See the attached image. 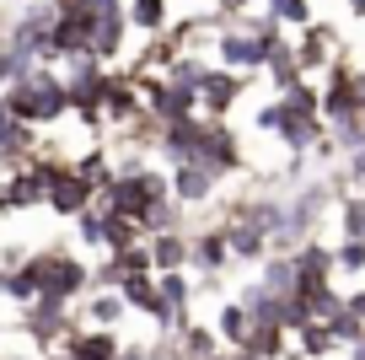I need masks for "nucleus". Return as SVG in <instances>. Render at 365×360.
I'll use <instances>...</instances> for the list:
<instances>
[{"label": "nucleus", "mask_w": 365, "mask_h": 360, "mask_svg": "<svg viewBox=\"0 0 365 360\" xmlns=\"http://www.w3.org/2000/svg\"><path fill=\"white\" fill-rule=\"evenodd\" d=\"M344 306H349V312H354V317H360V323H365V291H360V296H349V301H344Z\"/></svg>", "instance_id": "nucleus-19"}, {"label": "nucleus", "mask_w": 365, "mask_h": 360, "mask_svg": "<svg viewBox=\"0 0 365 360\" xmlns=\"http://www.w3.org/2000/svg\"><path fill=\"white\" fill-rule=\"evenodd\" d=\"M220 334L231 339V344H247V334H252V317H247V306H220Z\"/></svg>", "instance_id": "nucleus-9"}, {"label": "nucleus", "mask_w": 365, "mask_h": 360, "mask_svg": "<svg viewBox=\"0 0 365 360\" xmlns=\"http://www.w3.org/2000/svg\"><path fill=\"white\" fill-rule=\"evenodd\" d=\"M182 259H188V242H182L178 231H172V236H156V242H150V264H156V274H178V269H182Z\"/></svg>", "instance_id": "nucleus-6"}, {"label": "nucleus", "mask_w": 365, "mask_h": 360, "mask_svg": "<svg viewBox=\"0 0 365 360\" xmlns=\"http://www.w3.org/2000/svg\"><path fill=\"white\" fill-rule=\"evenodd\" d=\"M124 312H129V306H124V296H118V291H108V296H97V301L86 306V323H91V328H108V334H113V323H118Z\"/></svg>", "instance_id": "nucleus-8"}, {"label": "nucleus", "mask_w": 365, "mask_h": 360, "mask_svg": "<svg viewBox=\"0 0 365 360\" xmlns=\"http://www.w3.org/2000/svg\"><path fill=\"white\" fill-rule=\"evenodd\" d=\"M129 6H135L129 16H135L140 27H150V33H156V27L167 22V0H129Z\"/></svg>", "instance_id": "nucleus-12"}, {"label": "nucleus", "mask_w": 365, "mask_h": 360, "mask_svg": "<svg viewBox=\"0 0 365 360\" xmlns=\"http://www.w3.org/2000/svg\"><path fill=\"white\" fill-rule=\"evenodd\" d=\"M188 355L194 360H215V334H210V328H188Z\"/></svg>", "instance_id": "nucleus-15"}, {"label": "nucleus", "mask_w": 365, "mask_h": 360, "mask_svg": "<svg viewBox=\"0 0 365 360\" xmlns=\"http://www.w3.org/2000/svg\"><path fill=\"white\" fill-rule=\"evenodd\" d=\"M27 274L38 280V296H48V301H65V306L91 285L86 264L70 259V253H33V259H27Z\"/></svg>", "instance_id": "nucleus-1"}, {"label": "nucleus", "mask_w": 365, "mask_h": 360, "mask_svg": "<svg viewBox=\"0 0 365 360\" xmlns=\"http://www.w3.org/2000/svg\"><path fill=\"white\" fill-rule=\"evenodd\" d=\"M199 97L210 102V113H226L231 102H237V76H226V70H205V81H199Z\"/></svg>", "instance_id": "nucleus-5"}, {"label": "nucleus", "mask_w": 365, "mask_h": 360, "mask_svg": "<svg viewBox=\"0 0 365 360\" xmlns=\"http://www.w3.org/2000/svg\"><path fill=\"white\" fill-rule=\"evenodd\" d=\"M91 194H97V189H91L76 167H65L54 178V189H48V210H54V215H86L91 210Z\"/></svg>", "instance_id": "nucleus-3"}, {"label": "nucleus", "mask_w": 365, "mask_h": 360, "mask_svg": "<svg viewBox=\"0 0 365 360\" xmlns=\"http://www.w3.org/2000/svg\"><path fill=\"white\" fill-rule=\"evenodd\" d=\"M103 199H108V210H113V215L145 221L156 204H167V183H161L156 172H118V178L103 189Z\"/></svg>", "instance_id": "nucleus-2"}, {"label": "nucleus", "mask_w": 365, "mask_h": 360, "mask_svg": "<svg viewBox=\"0 0 365 360\" xmlns=\"http://www.w3.org/2000/svg\"><path fill=\"white\" fill-rule=\"evenodd\" d=\"M156 291H161V301H167L172 312H178V306L188 301V280H182V274H161V280H156Z\"/></svg>", "instance_id": "nucleus-13"}, {"label": "nucleus", "mask_w": 365, "mask_h": 360, "mask_svg": "<svg viewBox=\"0 0 365 360\" xmlns=\"http://www.w3.org/2000/svg\"><path fill=\"white\" fill-rule=\"evenodd\" d=\"M118 360H145V349H118Z\"/></svg>", "instance_id": "nucleus-21"}, {"label": "nucleus", "mask_w": 365, "mask_h": 360, "mask_svg": "<svg viewBox=\"0 0 365 360\" xmlns=\"http://www.w3.org/2000/svg\"><path fill=\"white\" fill-rule=\"evenodd\" d=\"M328 328H333V339H360V317H354V312H349V306H344V312H339V317H333V323H328Z\"/></svg>", "instance_id": "nucleus-17"}, {"label": "nucleus", "mask_w": 365, "mask_h": 360, "mask_svg": "<svg viewBox=\"0 0 365 360\" xmlns=\"http://www.w3.org/2000/svg\"><path fill=\"white\" fill-rule=\"evenodd\" d=\"M339 264L360 274V269H365V242H349V248H339Z\"/></svg>", "instance_id": "nucleus-18"}, {"label": "nucleus", "mask_w": 365, "mask_h": 360, "mask_svg": "<svg viewBox=\"0 0 365 360\" xmlns=\"http://www.w3.org/2000/svg\"><path fill=\"white\" fill-rule=\"evenodd\" d=\"M226 248L231 253H258L263 248V231H258V226H247V221H231L226 226Z\"/></svg>", "instance_id": "nucleus-10"}, {"label": "nucleus", "mask_w": 365, "mask_h": 360, "mask_svg": "<svg viewBox=\"0 0 365 360\" xmlns=\"http://www.w3.org/2000/svg\"><path fill=\"white\" fill-rule=\"evenodd\" d=\"M354 178H365V151H354Z\"/></svg>", "instance_id": "nucleus-20"}, {"label": "nucleus", "mask_w": 365, "mask_h": 360, "mask_svg": "<svg viewBox=\"0 0 365 360\" xmlns=\"http://www.w3.org/2000/svg\"><path fill=\"white\" fill-rule=\"evenodd\" d=\"M274 49H279V44L252 38V33H226V38H220V59H226L231 70H258V65H269Z\"/></svg>", "instance_id": "nucleus-4"}, {"label": "nucleus", "mask_w": 365, "mask_h": 360, "mask_svg": "<svg viewBox=\"0 0 365 360\" xmlns=\"http://www.w3.org/2000/svg\"><path fill=\"white\" fill-rule=\"evenodd\" d=\"M344 226H349L354 242H365V199H349V204H344Z\"/></svg>", "instance_id": "nucleus-16"}, {"label": "nucleus", "mask_w": 365, "mask_h": 360, "mask_svg": "<svg viewBox=\"0 0 365 360\" xmlns=\"http://www.w3.org/2000/svg\"><path fill=\"white\" fill-rule=\"evenodd\" d=\"M274 11L269 16H279V22H312V6L307 0H269Z\"/></svg>", "instance_id": "nucleus-14"}, {"label": "nucleus", "mask_w": 365, "mask_h": 360, "mask_svg": "<svg viewBox=\"0 0 365 360\" xmlns=\"http://www.w3.org/2000/svg\"><path fill=\"white\" fill-rule=\"evenodd\" d=\"M354 11H360V16H365V0H354Z\"/></svg>", "instance_id": "nucleus-22"}, {"label": "nucleus", "mask_w": 365, "mask_h": 360, "mask_svg": "<svg viewBox=\"0 0 365 360\" xmlns=\"http://www.w3.org/2000/svg\"><path fill=\"white\" fill-rule=\"evenodd\" d=\"M178 199H188V204H199V199H210L215 194V172H205V167H178Z\"/></svg>", "instance_id": "nucleus-7"}, {"label": "nucleus", "mask_w": 365, "mask_h": 360, "mask_svg": "<svg viewBox=\"0 0 365 360\" xmlns=\"http://www.w3.org/2000/svg\"><path fill=\"white\" fill-rule=\"evenodd\" d=\"M188 259L210 264V269H215V264H226V231H220V236H199L194 248H188Z\"/></svg>", "instance_id": "nucleus-11"}]
</instances>
